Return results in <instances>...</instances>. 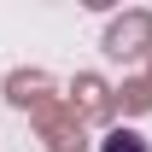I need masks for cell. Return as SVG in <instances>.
I'll list each match as a JSON object with an SVG mask.
<instances>
[{"mask_svg":"<svg viewBox=\"0 0 152 152\" xmlns=\"http://www.w3.org/2000/svg\"><path fill=\"white\" fill-rule=\"evenodd\" d=\"M146 47H152V12H123L105 29V53L111 58H140Z\"/></svg>","mask_w":152,"mask_h":152,"instance_id":"obj_1","label":"cell"},{"mask_svg":"<svg viewBox=\"0 0 152 152\" xmlns=\"http://www.w3.org/2000/svg\"><path fill=\"white\" fill-rule=\"evenodd\" d=\"M47 88H53L47 70H12L6 76V99H12L18 111H41V105H47Z\"/></svg>","mask_w":152,"mask_h":152,"instance_id":"obj_2","label":"cell"},{"mask_svg":"<svg viewBox=\"0 0 152 152\" xmlns=\"http://www.w3.org/2000/svg\"><path fill=\"white\" fill-rule=\"evenodd\" d=\"M105 105H111V99H105V82H99V76H76V82H70V111L105 117Z\"/></svg>","mask_w":152,"mask_h":152,"instance_id":"obj_3","label":"cell"},{"mask_svg":"<svg viewBox=\"0 0 152 152\" xmlns=\"http://www.w3.org/2000/svg\"><path fill=\"white\" fill-rule=\"evenodd\" d=\"M47 146H53V152H82L88 140H82V129H76V123H58V117H47Z\"/></svg>","mask_w":152,"mask_h":152,"instance_id":"obj_4","label":"cell"},{"mask_svg":"<svg viewBox=\"0 0 152 152\" xmlns=\"http://www.w3.org/2000/svg\"><path fill=\"white\" fill-rule=\"evenodd\" d=\"M99 152H152V146H146L134 129H111L105 140H99Z\"/></svg>","mask_w":152,"mask_h":152,"instance_id":"obj_5","label":"cell"},{"mask_svg":"<svg viewBox=\"0 0 152 152\" xmlns=\"http://www.w3.org/2000/svg\"><path fill=\"white\" fill-rule=\"evenodd\" d=\"M123 94H129V99H123V105H129V111H146V105H152V88H146V82H129V88H123Z\"/></svg>","mask_w":152,"mask_h":152,"instance_id":"obj_6","label":"cell"}]
</instances>
